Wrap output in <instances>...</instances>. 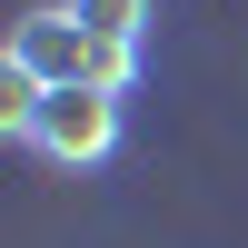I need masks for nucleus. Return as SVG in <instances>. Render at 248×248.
Listing matches in <instances>:
<instances>
[{
    "instance_id": "obj_2",
    "label": "nucleus",
    "mask_w": 248,
    "mask_h": 248,
    "mask_svg": "<svg viewBox=\"0 0 248 248\" xmlns=\"http://www.w3.org/2000/svg\"><path fill=\"white\" fill-rule=\"evenodd\" d=\"M70 20L90 30V79H99V90H119V99H139L159 0H70Z\"/></svg>"
},
{
    "instance_id": "obj_1",
    "label": "nucleus",
    "mask_w": 248,
    "mask_h": 248,
    "mask_svg": "<svg viewBox=\"0 0 248 248\" xmlns=\"http://www.w3.org/2000/svg\"><path fill=\"white\" fill-rule=\"evenodd\" d=\"M119 139H129V99L99 90V79H70V90L40 99L30 149L50 159V169H99V159H119Z\"/></svg>"
},
{
    "instance_id": "obj_3",
    "label": "nucleus",
    "mask_w": 248,
    "mask_h": 248,
    "mask_svg": "<svg viewBox=\"0 0 248 248\" xmlns=\"http://www.w3.org/2000/svg\"><path fill=\"white\" fill-rule=\"evenodd\" d=\"M0 60H10V70H30L40 90H70V79H90V30H79V20H70V0H60V10L10 20Z\"/></svg>"
}]
</instances>
